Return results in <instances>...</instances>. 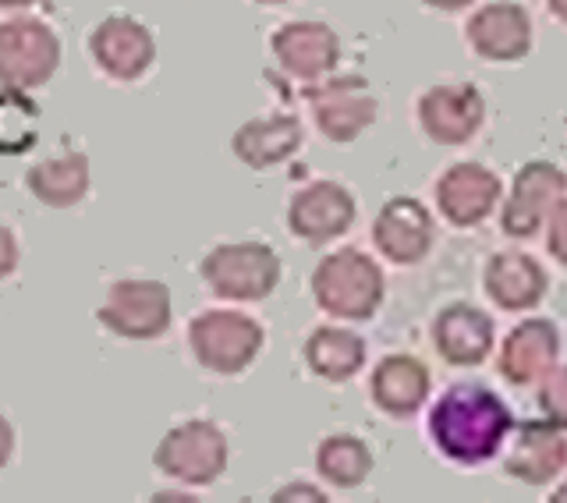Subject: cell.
<instances>
[{
  "label": "cell",
  "instance_id": "cell-9",
  "mask_svg": "<svg viewBox=\"0 0 567 503\" xmlns=\"http://www.w3.org/2000/svg\"><path fill=\"white\" fill-rule=\"evenodd\" d=\"M567 195V171L554 160H528L518 167L501 203V230L514 242L536 238L549 213Z\"/></svg>",
  "mask_w": 567,
  "mask_h": 503
},
{
  "label": "cell",
  "instance_id": "cell-28",
  "mask_svg": "<svg viewBox=\"0 0 567 503\" xmlns=\"http://www.w3.org/2000/svg\"><path fill=\"white\" fill-rule=\"evenodd\" d=\"M543 230H546V252L560 266H567V195L557 203V209L549 213V220H546Z\"/></svg>",
  "mask_w": 567,
  "mask_h": 503
},
{
  "label": "cell",
  "instance_id": "cell-5",
  "mask_svg": "<svg viewBox=\"0 0 567 503\" xmlns=\"http://www.w3.org/2000/svg\"><path fill=\"white\" fill-rule=\"evenodd\" d=\"M153 464L177 486H213L230 464L227 433L213 419H185L159 437Z\"/></svg>",
  "mask_w": 567,
  "mask_h": 503
},
{
  "label": "cell",
  "instance_id": "cell-29",
  "mask_svg": "<svg viewBox=\"0 0 567 503\" xmlns=\"http://www.w3.org/2000/svg\"><path fill=\"white\" fill-rule=\"evenodd\" d=\"M18 263H22V245H18V235L0 220V280L14 277Z\"/></svg>",
  "mask_w": 567,
  "mask_h": 503
},
{
  "label": "cell",
  "instance_id": "cell-34",
  "mask_svg": "<svg viewBox=\"0 0 567 503\" xmlns=\"http://www.w3.org/2000/svg\"><path fill=\"white\" fill-rule=\"evenodd\" d=\"M32 4H40V0H0V11H25Z\"/></svg>",
  "mask_w": 567,
  "mask_h": 503
},
{
  "label": "cell",
  "instance_id": "cell-24",
  "mask_svg": "<svg viewBox=\"0 0 567 503\" xmlns=\"http://www.w3.org/2000/svg\"><path fill=\"white\" fill-rule=\"evenodd\" d=\"M25 188L35 203L47 209H71L85 203L89 188H93V171H89V156L79 150H68L61 156H50L32 164L25 174Z\"/></svg>",
  "mask_w": 567,
  "mask_h": 503
},
{
  "label": "cell",
  "instance_id": "cell-33",
  "mask_svg": "<svg viewBox=\"0 0 567 503\" xmlns=\"http://www.w3.org/2000/svg\"><path fill=\"white\" fill-rule=\"evenodd\" d=\"M546 11L554 14L560 25H567V0H546Z\"/></svg>",
  "mask_w": 567,
  "mask_h": 503
},
{
  "label": "cell",
  "instance_id": "cell-35",
  "mask_svg": "<svg viewBox=\"0 0 567 503\" xmlns=\"http://www.w3.org/2000/svg\"><path fill=\"white\" fill-rule=\"evenodd\" d=\"M549 500H554V503H567V479L560 482V486H557L554 493H549Z\"/></svg>",
  "mask_w": 567,
  "mask_h": 503
},
{
  "label": "cell",
  "instance_id": "cell-16",
  "mask_svg": "<svg viewBox=\"0 0 567 503\" xmlns=\"http://www.w3.org/2000/svg\"><path fill=\"white\" fill-rule=\"evenodd\" d=\"M372 245L394 266H419L430 259L436 245V220L425 203L415 195H394L386 199L372 220Z\"/></svg>",
  "mask_w": 567,
  "mask_h": 503
},
{
  "label": "cell",
  "instance_id": "cell-30",
  "mask_svg": "<svg viewBox=\"0 0 567 503\" xmlns=\"http://www.w3.org/2000/svg\"><path fill=\"white\" fill-rule=\"evenodd\" d=\"M14 446H18V437H14V425H11V419L0 411V472L8 469L11 464V458H14Z\"/></svg>",
  "mask_w": 567,
  "mask_h": 503
},
{
  "label": "cell",
  "instance_id": "cell-31",
  "mask_svg": "<svg viewBox=\"0 0 567 503\" xmlns=\"http://www.w3.org/2000/svg\"><path fill=\"white\" fill-rule=\"evenodd\" d=\"M274 500H327V496L312 490V482H288V486L274 493Z\"/></svg>",
  "mask_w": 567,
  "mask_h": 503
},
{
  "label": "cell",
  "instance_id": "cell-23",
  "mask_svg": "<svg viewBox=\"0 0 567 503\" xmlns=\"http://www.w3.org/2000/svg\"><path fill=\"white\" fill-rule=\"evenodd\" d=\"M301 358L306 369L323 383H351L354 376L365 369V337H359L351 327H337V322H323L316 327L306 345H301Z\"/></svg>",
  "mask_w": 567,
  "mask_h": 503
},
{
  "label": "cell",
  "instance_id": "cell-26",
  "mask_svg": "<svg viewBox=\"0 0 567 503\" xmlns=\"http://www.w3.org/2000/svg\"><path fill=\"white\" fill-rule=\"evenodd\" d=\"M40 142V103L29 89L0 85V156H22Z\"/></svg>",
  "mask_w": 567,
  "mask_h": 503
},
{
  "label": "cell",
  "instance_id": "cell-19",
  "mask_svg": "<svg viewBox=\"0 0 567 503\" xmlns=\"http://www.w3.org/2000/svg\"><path fill=\"white\" fill-rule=\"evenodd\" d=\"M504 472L525 486H549L567 469V429L554 422L514 425L504 443Z\"/></svg>",
  "mask_w": 567,
  "mask_h": 503
},
{
  "label": "cell",
  "instance_id": "cell-13",
  "mask_svg": "<svg viewBox=\"0 0 567 503\" xmlns=\"http://www.w3.org/2000/svg\"><path fill=\"white\" fill-rule=\"evenodd\" d=\"M89 58H93L100 75L132 85L150 75V68L156 61V40L150 25L138 22V18L106 14L89 32Z\"/></svg>",
  "mask_w": 567,
  "mask_h": 503
},
{
  "label": "cell",
  "instance_id": "cell-25",
  "mask_svg": "<svg viewBox=\"0 0 567 503\" xmlns=\"http://www.w3.org/2000/svg\"><path fill=\"white\" fill-rule=\"evenodd\" d=\"M316 475L333 490H359L369 482L372 469H377V454L372 446L354 437V433H330L316 443Z\"/></svg>",
  "mask_w": 567,
  "mask_h": 503
},
{
  "label": "cell",
  "instance_id": "cell-3",
  "mask_svg": "<svg viewBox=\"0 0 567 503\" xmlns=\"http://www.w3.org/2000/svg\"><path fill=\"white\" fill-rule=\"evenodd\" d=\"M266 330L241 309H203L188 322V351L213 376H241L262 355Z\"/></svg>",
  "mask_w": 567,
  "mask_h": 503
},
{
  "label": "cell",
  "instance_id": "cell-2",
  "mask_svg": "<svg viewBox=\"0 0 567 503\" xmlns=\"http://www.w3.org/2000/svg\"><path fill=\"white\" fill-rule=\"evenodd\" d=\"M316 309L341 322H369L386 298L383 266L362 248H337L312 269Z\"/></svg>",
  "mask_w": 567,
  "mask_h": 503
},
{
  "label": "cell",
  "instance_id": "cell-6",
  "mask_svg": "<svg viewBox=\"0 0 567 503\" xmlns=\"http://www.w3.org/2000/svg\"><path fill=\"white\" fill-rule=\"evenodd\" d=\"M96 319L106 333L121 340H135V345L159 340L171 330L174 319L171 287L153 277H121L106 287Z\"/></svg>",
  "mask_w": 567,
  "mask_h": 503
},
{
  "label": "cell",
  "instance_id": "cell-17",
  "mask_svg": "<svg viewBox=\"0 0 567 503\" xmlns=\"http://www.w3.org/2000/svg\"><path fill=\"white\" fill-rule=\"evenodd\" d=\"M433 348L454 369L483 366L496 348V322L486 309L472 301H451L433 316Z\"/></svg>",
  "mask_w": 567,
  "mask_h": 503
},
{
  "label": "cell",
  "instance_id": "cell-7",
  "mask_svg": "<svg viewBox=\"0 0 567 503\" xmlns=\"http://www.w3.org/2000/svg\"><path fill=\"white\" fill-rule=\"evenodd\" d=\"M306 106L312 124L333 146H351L380 117V100L362 75H327L306 85Z\"/></svg>",
  "mask_w": 567,
  "mask_h": 503
},
{
  "label": "cell",
  "instance_id": "cell-14",
  "mask_svg": "<svg viewBox=\"0 0 567 503\" xmlns=\"http://www.w3.org/2000/svg\"><path fill=\"white\" fill-rule=\"evenodd\" d=\"M465 43L478 61L518 64L532 53V43H536L532 14L518 0H489V4H478L465 22Z\"/></svg>",
  "mask_w": 567,
  "mask_h": 503
},
{
  "label": "cell",
  "instance_id": "cell-10",
  "mask_svg": "<svg viewBox=\"0 0 567 503\" xmlns=\"http://www.w3.org/2000/svg\"><path fill=\"white\" fill-rule=\"evenodd\" d=\"M354 217H359L354 195L341 182H330V177H312V182L295 188L288 199L291 238L312 248L344 238L354 227Z\"/></svg>",
  "mask_w": 567,
  "mask_h": 503
},
{
  "label": "cell",
  "instance_id": "cell-20",
  "mask_svg": "<svg viewBox=\"0 0 567 503\" xmlns=\"http://www.w3.org/2000/svg\"><path fill=\"white\" fill-rule=\"evenodd\" d=\"M483 291L501 312H532L549 291V274L528 252H493L483 269Z\"/></svg>",
  "mask_w": 567,
  "mask_h": 503
},
{
  "label": "cell",
  "instance_id": "cell-18",
  "mask_svg": "<svg viewBox=\"0 0 567 503\" xmlns=\"http://www.w3.org/2000/svg\"><path fill=\"white\" fill-rule=\"evenodd\" d=\"M560 362V327L546 316H528L511 327L496 351V369L511 387H536Z\"/></svg>",
  "mask_w": 567,
  "mask_h": 503
},
{
  "label": "cell",
  "instance_id": "cell-11",
  "mask_svg": "<svg viewBox=\"0 0 567 503\" xmlns=\"http://www.w3.org/2000/svg\"><path fill=\"white\" fill-rule=\"evenodd\" d=\"M433 203L440 217L451 227H478L486 224L504 203V182L493 167L478 164V160H457L436 177Z\"/></svg>",
  "mask_w": 567,
  "mask_h": 503
},
{
  "label": "cell",
  "instance_id": "cell-36",
  "mask_svg": "<svg viewBox=\"0 0 567 503\" xmlns=\"http://www.w3.org/2000/svg\"><path fill=\"white\" fill-rule=\"evenodd\" d=\"M256 4H266V8H274V4H288V0H256Z\"/></svg>",
  "mask_w": 567,
  "mask_h": 503
},
{
  "label": "cell",
  "instance_id": "cell-15",
  "mask_svg": "<svg viewBox=\"0 0 567 503\" xmlns=\"http://www.w3.org/2000/svg\"><path fill=\"white\" fill-rule=\"evenodd\" d=\"M270 53L288 79L312 85L327 79L341 64V35L316 18H295L270 35Z\"/></svg>",
  "mask_w": 567,
  "mask_h": 503
},
{
  "label": "cell",
  "instance_id": "cell-4",
  "mask_svg": "<svg viewBox=\"0 0 567 503\" xmlns=\"http://www.w3.org/2000/svg\"><path fill=\"white\" fill-rule=\"evenodd\" d=\"M199 277L213 298L266 301L280 287L284 266L277 248L266 242H220L203 256Z\"/></svg>",
  "mask_w": 567,
  "mask_h": 503
},
{
  "label": "cell",
  "instance_id": "cell-27",
  "mask_svg": "<svg viewBox=\"0 0 567 503\" xmlns=\"http://www.w3.org/2000/svg\"><path fill=\"white\" fill-rule=\"evenodd\" d=\"M536 401L546 422H554L560 429H567V366H554L543 380L536 383Z\"/></svg>",
  "mask_w": 567,
  "mask_h": 503
},
{
  "label": "cell",
  "instance_id": "cell-1",
  "mask_svg": "<svg viewBox=\"0 0 567 503\" xmlns=\"http://www.w3.org/2000/svg\"><path fill=\"white\" fill-rule=\"evenodd\" d=\"M425 433L443 461L457 469H483L501 458L514 433V415L496 390L483 383H454L430 404Z\"/></svg>",
  "mask_w": 567,
  "mask_h": 503
},
{
  "label": "cell",
  "instance_id": "cell-12",
  "mask_svg": "<svg viewBox=\"0 0 567 503\" xmlns=\"http://www.w3.org/2000/svg\"><path fill=\"white\" fill-rule=\"evenodd\" d=\"M415 117L436 146H465L486 124V96L475 82H440L419 96Z\"/></svg>",
  "mask_w": 567,
  "mask_h": 503
},
{
  "label": "cell",
  "instance_id": "cell-21",
  "mask_svg": "<svg viewBox=\"0 0 567 503\" xmlns=\"http://www.w3.org/2000/svg\"><path fill=\"white\" fill-rule=\"evenodd\" d=\"M433 393V376L430 366L415 355H383L377 369L369 376V398L377 404V411L390 419H412Z\"/></svg>",
  "mask_w": 567,
  "mask_h": 503
},
{
  "label": "cell",
  "instance_id": "cell-22",
  "mask_svg": "<svg viewBox=\"0 0 567 503\" xmlns=\"http://www.w3.org/2000/svg\"><path fill=\"white\" fill-rule=\"evenodd\" d=\"M306 129L295 114H259L238 124L230 135V153H235L248 171H274L301 150Z\"/></svg>",
  "mask_w": 567,
  "mask_h": 503
},
{
  "label": "cell",
  "instance_id": "cell-32",
  "mask_svg": "<svg viewBox=\"0 0 567 503\" xmlns=\"http://www.w3.org/2000/svg\"><path fill=\"white\" fill-rule=\"evenodd\" d=\"M425 8H433V11H447V14H454V11H465V8H472V4H478V0H422Z\"/></svg>",
  "mask_w": 567,
  "mask_h": 503
},
{
  "label": "cell",
  "instance_id": "cell-8",
  "mask_svg": "<svg viewBox=\"0 0 567 503\" xmlns=\"http://www.w3.org/2000/svg\"><path fill=\"white\" fill-rule=\"evenodd\" d=\"M64 58L61 35L43 18L14 14L0 22V85L40 89L58 75Z\"/></svg>",
  "mask_w": 567,
  "mask_h": 503
}]
</instances>
